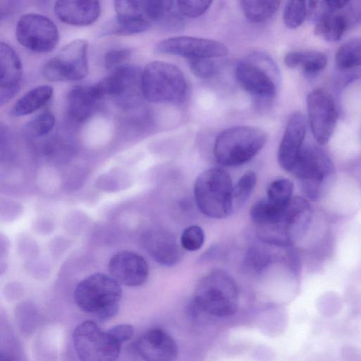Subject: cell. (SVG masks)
Segmentation results:
<instances>
[{"instance_id": "cell-1", "label": "cell", "mask_w": 361, "mask_h": 361, "mask_svg": "<svg viewBox=\"0 0 361 361\" xmlns=\"http://www.w3.org/2000/svg\"><path fill=\"white\" fill-rule=\"evenodd\" d=\"M238 301V290L234 280L225 271L214 270L200 281L191 305L197 313L224 317L236 312Z\"/></svg>"}, {"instance_id": "cell-2", "label": "cell", "mask_w": 361, "mask_h": 361, "mask_svg": "<svg viewBox=\"0 0 361 361\" xmlns=\"http://www.w3.org/2000/svg\"><path fill=\"white\" fill-rule=\"evenodd\" d=\"M122 297L120 283L111 276L95 273L81 281L74 291L77 306L101 321L116 315Z\"/></svg>"}, {"instance_id": "cell-3", "label": "cell", "mask_w": 361, "mask_h": 361, "mask_svg": "<svg viewBox=\"0 0 361 361\" xmlns=\"http://www.w3.org/2000/svg\"><path fill=\"white\" fill-rule=\"evenodd\" d=\"M267 140V133L260 128L250 126L232 127L222 131L216 137L214 157L222 166H239L252 159Z\"/></svg>"}, {"instance_id": "cell-4", "label": "cell", "mask_w": 361, "mask_h": 361, "mask_svg": "<svg viewBox=\"0 0 361 361\" xmlns=\"http://www.w3.org/2000/svg\"><path fill=\"white\" fill-rule=\"evenodd\" d=\"M187 89L183 73L173 64L154 61L142 71L141 92L149 102L179 104L185 100Z\"/></svg>"}, {"instance_id": "cell-5", "label": "cell", "mask_w": 361, "mask_h": 361, "mask_svg": "<svg viewBox=\"0 0 361 361\" xmlns=\"http://www.w3.org/2000/svg\"><path fill=\"white\" fill-rule=\"evenodd\" d=\"M233 185L229 174L221 168L205 170L197 178L194 195L199 209L206 216L224 219L233 209Z\"/></svg>"}, {"instance_id": "cell-6", "label": "cell", "mask_w": 361, "mask_h": 361, "mask_svg": "<svg viewBox=\"0 0 361 361\" xmlns=\"http://www.w3.org/2000/svg\"><path fill=\"white\" fill-rule=\"evenodd\" d=\"M310 217L308 202L300 197H293L271 224L258 228L259 235L267 243L287 246L303 233Z\"/></svg>"}, {"instance_id": "cell-7", "label": "cell", "mask_w": 361, "mask_h": 361, "mask_svg": "<svg viewBox=\"0 0 361 361\" xmlns=\"http://www.w3.org/2000/svg\"><path fill=\"white\" fill-rule=\"evenodd\" d=\"M278 68L268 55L255 52L239 61L235 76L240 85L250 94L264 99L274 97L278 90Z\"/></svg>"}, {"instance_id": "cell-8", "label": "cell", "mask_w": 361, "mask_h": 361, "mask_svg": "<svg viewBox=\"0 0 361 361\" xmlns=\"http://www.w3.org/2000/svg\"><path fill=\"white\" fill-rule=\"evenodd\" d=\"M164 1H115L116 18L104 32L107 35H131L147 30L161 20Z\"/></svg>"}, {"instance_id": "cell-9", "label": "cell", "mask_w": 361, "mask_h": 361, "mask_svg": "<svg viewBox=\"0 0 361 361\" xmlns=\"http://www.w3.org/2000/svg\"><path fill=\"white\" fill-rule=\"evenodd\" d=\"M73 342L80 361H116L121 352V343L92 321L75 327Z\"/></svg>"}, {"instance_id": "cell-10", "label": "cell", "mask_w": 361, "mask_h": 361, "mask_svg": "<svg viewBox=\"0 0 361 361\" xmlns=\"http://www.w3.org/2000/svg\"><path fill=\"white\" fill-rule=\"evenodd\" d=\"M290 172L299 180L305 195L316 199L333 175L334 165L322 149L307 146L302 147Z\"/></svg>"}, {"instance_id": "cell-11", "label": "cell", "mask_w": 361, "mask_h": 361, "mask_svg": "<svg viewBox=\"0 0 361 361\" xmlns=\"http://www.w3.org/2000/svg\"><path fill=\"white\" fill-rule=\"evenodd\" d=\"M88 42L78 39L65 45L43 66L44 77L52 82L77 81L87 76L89 71Z\"/></svg>"}, {"instance_id": "cell-12", "label": "cell", "mask_w": 361, "mask_h": 361, "mask_svg": "<svg viewBox=\"0 0 361 361\" xmlns=\"http://www.w3.org/2000/svg\"><path fill=\"white\" fill-rule=\"evenodd\" d=\"M18 42L35 53L52 51L59 39V32L54 23L38 13H26L18 20L16 27Z\"/></svg>"}, {"instance_id": "cell-13", "label": "cell", "mask_w": 361, "mask_h": 361, "mask_svg": "<svg viewBox=\"0 0 361 361\" xmlns=\"http://www.w3.org/2000/svg\"><path fill=\"white\" fill-rule=\"evenodd\" d=\"M310 127L314 138L320 145L332 137L338 121V111L331 95L322 88L312 90L307 96Z\"/></svg>"}, {"instance_id": "cell-14", "label": "cell", "mask_w": 361, "mask_h": 361, "mask_svg": "<svg viewBox=\"0 0 361 361\" xmlns=\"http://www.w3.org/2000/svg\"><path fill=\"white\" fill-rule=\"evenodd\" d=\"M159 54L192 59H213L228 54L226 46L219 41L190 36L172 37L160 41L155 47Z\"/></svg>"}, {"instance_id": "cell-15", "label": "cell", "mask_w": 361, "mask_h": 361, "mask_svg": "<svg viewBox=\"0 0 361 361\" xmlns=\"http://www.w3.org/2000/svg\"><path fill=\"white\" fill-rule=\"evenodd\" d=\"M141 75L137 67L125 64L111 71L93 87L99 99L105 97L127 99L141 89Z\"/></svg>"}, {"instance_id": "cell-16", "label": "cell", "mask_w": 361, "mask_h": 361, "mask_svg": "<svg viewBox=\"0 0 361 361\" xmlns=\"http://www.w3.org/2000/svg\"><path fill=\"white\" fill-rule=\"evenodd\" d=\"M110 276L118 283L135 287L145 283L149 275V267L140 255L128 250L116 252L108 264Z\"/></svg>"}, {"instance_id": "cell-17", "label": "cell", "mask_w": 361, "mask_h": 361, "mask_svg": "<svg viewBox=\"0 0 361 361\" xmlns=\"http://www.w3.org/2000/svg\"><path fill=\"white\" fill-rule=\"evenodd\" d=\"M307 122L302 114L295 112L289 118L278 150L281 168L291 171L302 149Z\"/></svg>"}, {"instance_id": "cell-18", "label": "cell", "mask_w": 361, "mask_h": 361, "mask_svg": "<svg viewBox=\"0 0 361 361\" xmlns=\"http://www.w3.org/2000/svg\"><path fill=\"white\" fill-rule=\"evenodd\" d=\"M141 245L157 263L173 266L179 262L182 250L170 232L153 228L145 231L140 237Z\"/></svg>"}, {"instance_id": "cell-19", "label": "cell", "mask_w": 361, "mask_h": 361, "mask_svg": "<svg viewBox=\"0 0 361 361\" xmlns=\"http://www.w3.org/2000/svg\"><path fill=\"white\" fill-rule=\"evenodd\" d=\"M135 348L144 361H173L178 355V347L173 338L158 328L142 334L137 340Z\"/></svg>"}, {"instance_id": "cell-20", "label": "cell", "mask_w": 361, "mask_h": 361, "mask_svg": "<svg viewBox=\"0 0 361 361\" xmlns=\"http://www.w3.org/2000/svg\"><path fill=\"white\" fill-rule=\"evenodd\" d=\"M0 104L3 106L19 91L22 82V63L8 44H0Z\"/></svg>"}, {"instance_id": "cell-21", "label": "cell", "mask_w": 361, "mask_h": 361, "mask_svg": "<svg viewBox=\"0 0 361 361\" xmlns=\"http://www.w3.org/2000/svg\"><path fill=\"white\" fill-rule=\"evenodd\" d=\"M54 10L64 23L75 26H87L95 22L101 13L97 1H57Z\"/></svg>"}, {"instance_id": "cell-22", "label": "cell", "mask_w": 361, "mask_h": 361, "mask_svg": "<svg viewBox=\"0 0 361 361\" xmlns=\"http://www.w3.org/2000/svg\"><path fill=\"white\" fill-rule=\"evenodd\" d=\"M99 100L92 86L78 85L73 87L68 95V114L75 122L90 118Z\"/></svg>"}, {"instance_id": "cell-23", "label": "cell", "mask_w": 361, "mask_h": 361, "mask_svg": "<svg viewBox=\"0 0 361 361\" xmlns=\"http://www.w3.org/2000/svg\"><path fill=\"white\" fill-rule=\"evenodd\" d=\"M345 7L344 11H341V10L324 13L316 22L314 29V34L329 42L339 40L349 27L353 25Z\"/></svg>"}, {"instance_id": "cell-24", "label": "cell", "mask_w": 361, "mask_h": 361, "mask_svg": "<svg viewBox=\"0 0 361 361\" xmlns=\"http://www.w3.org/2000/svg\"><path fill=\"white\" fill-rule=\"evenodd\" d=\"M53 92V87L49 85L31 89L17 100L11 111V114L19 117L36 111L51 99Z\"/></svg>"}, {"instance_id": "cell-25", "label": "cell", "mask_w": 361, "mask_h": 361, "mask_svg": "<svg viewBox=\"0 0 361 361\" xmlns=\"http://www.w3.org/2000/svg\"><path fill=\"white\" fill-rule=\"evenodd\" d=\"M327 59L325 54L318 51H297L288 53L284 57V63L290 68H300L307 74H314L326 66Z\"/></svg>"}, {"instance_id": "cell-26", "label": "cell", "mask_w": 361, "mask_h": 361, "mask_svg": "<svg viewBox=\"0 0 361 361\" xmlns=\"http://www.w3.org/2000/svg\"><path fill=\"white\" fill-rule=\"evenodd\" d=\"M335 61L341 70L361 66V37L352 38L343 43L336 52Z\"/></svg>"}, {"instance_id": "cell-27", "label": "cell", "mask_w": 361, "mask_h": 361, "mask_svg": "<svg viewBox=\"0 0 361 361\" xmlns=\"http://www.w3.org/2000/svg\"><path fill=\"white\" fill-rule=\"evenodd\" d=\"M280 5L279 1H241L240 7L246 18L252 22H262L272 16Z\"/></svg>"}, {"instance_id": "cell-28", "label": "cell", "mask_w": 361, "mask_h": 361, "mask_svg": "<svg viewBox=\"0 0 361 361\" xmlns=\"http://www.w3.org/2000/svg\"><path fill=\"white\" fill-rule=\"evenodd\" d=\"M294 185L288 178H278L273 180L267 188L266 200L274 207L283 209L293 198Z\"/></svg>"}, {"instance_id": "cell-29", "label": "cell", "mask_w": 361, "mask_h": 361, "mask_svg": "<svg viewBox=\"0 0 361 361\" xmlns=\"http://www.w3.org/2000/svg\"><path fill=\"white\" fill-rule=\"evenodd\" d=\"M257 183L256 174L249 171L238 180L233 189V209H238L249 199Z\"/></svg>"}, {"instance_id": "cell-30", "label": "cell", "mask_w": 361, "mask_h": 361, "mask_svg": "<svg viewBox=\"0 0 361 361\" xmlns=\"http://www.w3.org/2000/svg\"><path fill=\"white\" fill-rule=\"evenodd\" d=\"M307 15V1H289L283 10V22L289 28L300 26Z\"/></svg>"}, {"instance_id": "cell-31", "label": "cell", "mask_w": 361, "mask_h": 361, "mask_svg": "<svg viewBox=\"0 0 361 361\" xmlns=\"http://www.w3.org/2000/svg\"><path fill=\"white\" fill-rule=\"evenodd\" d=\"M55 125V117L49 111L37 115L26 125V131L34 137H42L49 133Z\"/></svg>"}, {"instance_id": "cell-32", "label": "cell", "mask_w": 361, "mask_h": 361, "mask_svg": "<svg viewBox=\"0 0 361 361\" xmlns=\"http://www.w3.org/2000/svg\"><path fill=\"white\" fill-rule=\"evenodd\" d=\"M204 240V231L198 226H191L185 228L180 236L181 247L188 251L199 250Z\"/></svg>"}, {"instance_id": "cell-33", "label": "cell", "mask_w": 361, "mask_h": 361, "mask_svg": "<svg viewBox=\"0 0 361 361\" xmlns=\"http://www.w3.org/2000/svg\"><path fill=\"white\" fill-rule=\"evenodd\" d=\"M176 7L181 15L188 18H195L204 14L210 7L212 1L207 0L176 1Z\"/></svg>"}, {"instance_id": "cell-34", "label": "cell", "mask_w": 361, "mask_h": 361, "mask_svg": "<svg viewBox=\"0 0 361 361\" xmlns=\"http://www.w3.org/2000/svg\"><path fill=\"white\" fill-rule=\"evenodd\" d=\"M264 248L252 247L245 257L246 267L255 271L263 270L270 262V255Z\"/></svg>"}, {"instance_id": "cell-35", "label": "cell", "mask_w": 361, "mask_h": 361, "mask_svg": "<svg viewBox=\"0 0 361 361\" xmlns=\"http://www.w3.org/2000/svg\"><path fill=\"white\" fill-rule=\"evenodd\" d=\"M132 51L128 48H116L106 53L104 65L106 69L113 71L123 66L131 56Z\"/></svg>"}, {"instance_id": "cell-36", "label": "cell", "mask_w": 361, "mask_h": 361, "mask_svg": "<svg viewBox=\"0 0 361 361\" xmlns=\"http://www.w3.org/2000/svg\"><path fill=\"white\" fill-rule=\"evenodd\" d=\"M212 59L200 58L188 59L189 66L192 73L203 79L212 77L215 73L216 66Z\"/></svg>"}, {"instance_id": "cell-37", "label": "cell", "mask_w": 361, "mask_h": 361, "mask_svg": "<svg viewBox=\"0 0 361 361\" xmlns=\"http://www.w3.org/2000/svg\"><path fill=\"white\" fill-rule=\"evenodd\" d=\"M109 333L120 343L127 341L133 336L134 329L132 325L121 324L116 325L109 330Z\"/></svg>"}]
</instances>
